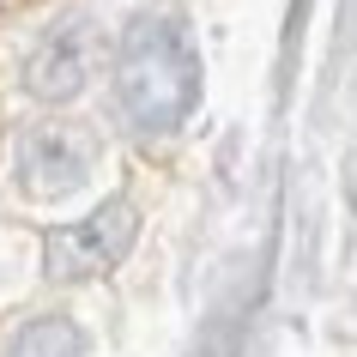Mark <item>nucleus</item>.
Here are the masks:
<instances>
[{"mask_svg": "<svg viewBox=\"0 0 357 357\" xmlns=\"http://www.w3.org/2000/svg\"><path fill=\"white\" fill-rule=\"evenodd\" d=\"M13 169H19L24 194L61 200V194H73L97 169V139H91V128H79V121H37V128L19 133Z\"/></svg>", "mask_w": 357, "mask_h": 357, "instance_id": "nucleus-2", "label": "nucleus"}, {"mask_svg": "<svg viewBox=\"0 0 357 357\" xmlns=\"http://www.w3.org/2000/svg\"><path fill=\"white\" fill-rule=\"evenodd\" d=\"M133 230H139V212L128 200H103L91 218H79L67 230H49V243H43V266H49V279H97V273H109L121 255L133 248Z\"/></svg>", "mask_w": 357, "mask_h": 357, "instance_id": "nucleus-3", "label": "nucleus"}, {"mask_svg": "<svg viewBox=\"0 0 357 357\" xmlns=\"http://www.w3.org/2000/svg\"><path fill=\"white\" fill-rule=\"evenodd\" d=\"M109 97L133 133H176L200 103V55L188 31L164 13H139L115 43Z\"/></svg>", "mask_w": 357, "mask_h": 357, "instance_id": "nucleus-1", "label": "nucleus"}, {"mask_svg": "<svg viewBox=\"0 0 357 357\" xmlns=\"http://www.w3.org/2000/svg\"><path fill=\"white\" fill-rule=\"evenodd\" d=\"M6 357H85V339H79L73 321H31L6 345Z\"/></svg>", "mask_w": 357, "mask_h": 357, "instance_id": "nucleus-5", "label": "nucleus"}, {"mask_svg": "<svg viewBox=\"0 0 357 357\" xmlns=\"http://www.w3.org/2000/svg\"><path fill=\"white\" fill-rule=\"evenodd\" d=\"M91 67H97V24L91 19H61L55 31L31 49L24 85H31V97H43V103H67V97L85 91Z\"/></svg>", "mask_w": 357, "mask_h": 357, "instance_id": "nucleus-4", "label": "nucleus"}]
</instances>
